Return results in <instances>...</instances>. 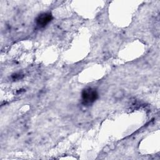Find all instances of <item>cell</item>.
Here are the masks:
<instances>
[{"instance_id":"2","label":"cell","mask_w":160,"mask_h":160,"mask_svg":"<svg viewBox=\"0 0 160 160\" xmlns=\"http://www.w3.org/2000/svg\"><path fill=\"white\" fill-rule=\"evenodd\" d=\"M52 19V15L50 12H43L40 14L35 20L36 25L39 28H44Z\"/></svg>"},{"instance_id":"1","label":"cell","mask_w":160,"mask_h":160,"mask_svg":"<svg viewBox=\"0 0 160 160\" xmlns=\"http://www.w3.org/2000/svg\"><path fill=\"white\" fill-rule=\"evenodd\" d=\"M82 101L84 105H91L94 103L98 98V93L95 89L87 88L83 89L82 94Z\"/></svg>"}]
</instances>
